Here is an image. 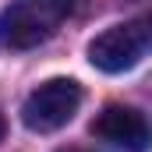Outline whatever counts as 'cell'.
I'll return each instance as SVG.
<instances>
[{
    "instance_id": "5",
    "label": "cell",
    "mask_w": 152,
    "mask_h": 152,
    "mask_svg": "<svg viewBox=\"0 0 152 152\" xmlns=\"http://www.w3.org/2000/svg\"><path fill=\"white\" fill-rule=\"evenodd\" d=\"M4 131H7V127H4V117H0V142H4Z\"/></svg>"
},
{
    "instance_id": "4",
    "label": "cell",
    "mask_w": 152,
    "mask_h": 152,
    "mask_svg": "<svg viewBox=\"0 0 152 152\" xmlns=\"http://www.w3.org/2000/svg\"><path fill=\"white\" fill-rule=\"evenodd\" d=\"M92 134L120 152H149L152 149V124L145 120V113H138L131 106H120V103L106 106L92 120Z\"/></svg>"
},
{
    "instance_id": "2",
    "label": "cell",
    "mask_w": 152,
    "mask_h": 152,
    "mask_svg": "<svg viewBox=\"0 0 152 152\" xmlns=\"http://www.w3.org/2000/svg\"><path fill=\"white\" fill-rule=\"evenodd\" d=\"M152 50V14L134 18L127 25H113L88 42V60L103 75L131 71L145 53Z\"/></svg>"
},
{
    "instance_id": "1",
    "label": "cell",
    "mask_w": 152,
    "mask_h": 152,
    "mask_svg": "<svg viewBox=\"0 0 152 152\" xmlns=\"http://www.w3.org/2000/svg\"><path fill=\"white\" fill-rule=\"evenodd\" d=\"M75 0H14L0 14V46L32 50L53 36Z\"/></svg>"
},
{
    "instance_id": "3",
    "label": "cell",
    "mask_w": 152,
    "mask_h": 152,
    "mask_svg": "<svg viewBox=\"0 0 152 152\" xmlns=\"http://www.w3.org/2000/svg\"><path fill=\"white\" fill-rule=\"evenodd\" d=\"M78 106H81V85L71 78H50L21 103V120L28 131L50 134V131H60L78 113Z\"/></svg>"
}]
</instances>
